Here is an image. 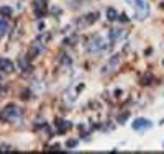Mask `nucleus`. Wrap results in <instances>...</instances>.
I'll return each instance as SVG.
<instances>
[{
	"label": "nucleus",
	"instance_id": "nucleus-1",
	"mask_svg": "<svg viewBox=\"0 0 164 154\" xmlns=\"http://www.w3.org/2000/svg\"><path fill=\"white\" fill-rule=\"evenodd\" d=\"M105 49H107V43H105V40H103L100 34L94 36L92 40H90L89 46H87V51H89L90 54H99V52H102Z\"/></svg>",
	"mask_w": 164,
	"mask_h": 154
},
{
	"label": "nucleus",
	"instance_id": "nucleus-2",
	"mask_svg": "<svg viewBox=\"0 0 164 154\" xmlns=\"http://www.w3.org/2000/svg\"><path fill=\"white\" fill-rule=\"evenodd\" d=\"M2 117L5 118V120L13 121V123H15V121H20V120H22L23 111H22V108H20V107H15V105H8V107L3 110Z\"/></svg>",
	"mask_w": 164,
	"mask_h": 154
},
{
	"label": "nucleus",
	"instance_id": "nucleus-3",
	"mask_svg": "<svg viewBox=\"0 0 164 154\" xmlns=\"http://www.w3.org/2000/svg\"><path fill=\"white\" fill-rule=\"evenodd\" d=\"M128 2H130V5H133L135 8L139 12L138 13V18L139 20H143L149 13V7H148V3H146L145 0H128Z\"/></svg>",
	"mask_w": 164,
	"mask_h": 154
},
{
	"label": "nucleus",
	"instance_id": "nucleus-4",
	"mask_svg": "<svg viewBox=\"0 0 164 154\" xmlns=\"http://www.w3.org/2000/svg\"><path fill=\"white\" fill-rule=\"evenodd\" d=\"M46 8H48V0H36L34 2V13L38 18H43L46 15Z\"/></svg>",
	"mask_w": 164,
	"mask_h": 154
},
{
	"label": "nucleus",
	"instance_id": "nucleus-5",
	"mask_svg": "<svg viewBox=\"0 0 164 154\" xmlns=\"http://www.w3.org/2000/svg\"><path fill=\"white\" fill-rule=\"evenodd\" d=\"M151 126H153V123L149 120H145V118H138V120H135L131 123V128L136 129V131H143V129H148Z\"/></svg>",
	"mask_w": 164,
	"mask_h": 154
},
{
	"label": "nucleus",
	"instance_id": "nucleus-6",
	"mask_svg": "<svg viewBox=\"0 0 164 154\" xmlns=\"http://www.w3.org/2000/svg\"><path fill=\"white\" fill-rule=\"evenodd\" d=\"M118 62H120V54H115L113 58L109 61V64L103 67V74H107V72H113L115 69L118 67Z\"/></svg>",
	"mask_w": 164,
	"mask_h": 154
},
{
	"label": "nucleus",
	"instance_id": "nucleus-7",
	"mask_svg": "<svg viewBox=\"0 0 164 154\" xmlns=\"http://www.w3.org/2000/svg\"><path fill=\"white\" fill-rule=\"evenodd\" d=\"M43 49H44V44L41 43V40L34 41V43L31 44V49H30V54L31 56H28V59H30V58H36L40 52H43Z\"/></svg>",
	"mask_w": 164,
	"mask_h": 154
},
{
	"label": "nucleus",
	"instance_id": "nucleus-8",
	"mask_svg": "<svg viewBox=\"0 0 164 154\" xmlns=\"http://www.w3.org/2000/svg\"><path fill=\"white\" fill-rule=\"evenodd\" d=\"M13 69H15V66H13V62L10 61V59L0 58V71L8 74V72H13Z\"/></svg>",
	"mask_w": 164,
	"mask_h": 154
},
{
	"label": "nucleus",
	"instance_id": "nucleus-9",
	"mask_svg": "<svg viewBox=\"0 0 164 154\" xmlns=\"http://www.w3.org/2000/svg\"><path fill=\"white\" fill-rule=\"evenodd\" d=\"M121 36H123V31L118 30V28H112L110 33H109V40H110V43H112V44L118 43V41L121 40Z\"/></svg>",
	"mask_w": 164,
	"mask_h": 154
},
{
	"label": "nucleus",
	"instance_id": "nucleus-10",
	"mask_svg": "<svg viewBox=\"0 0 164 154\" xmlns=\"http://www.w3.org/2000/svg\"><path fill=\"white\" fill-rule=\"evenodd\" d=\"M71 121H66V120H56V131L59 133V135H62V133H66L69 128H71Z\"/></svg>",
	"mask_w": 164,
	"mask_h": 154
},
{
	"label": "nucleus",
	"instance_id": "nucleus-11",
	"mask_svg": "<svg viewBox=\"0 0 164 154\" xmlns=\"http://www.w3.org/2000/svg\"><path fill=\"white\" fill-rule=\"evenodd\" d=\"M84 20H85V25H90V23L97 22V20H99V12H95V13H89V15H87Z\"/></svg>",
	"mask_w": 164,
	"mask_h": 154
},
{
	"label": "nucleus",
	"instance_id": "nucleus-12",
	"mask_svg": "<svg viewBox=\"0 0 164 154\" xmlns=\"http://www.w3.org/2000/svg\"><path fill=\"white\" fill-rule=\"evenodd\" d=\"M7 31H8V23H7L3 18H0V36L7 34Z\"/></svg>",
	"mask_w": 164,
	"mask_h": 154
},
{
	"label": "nucleus",
	"instance_id": "nucleus-13",
	"mask_svg": "<svg viewBox=\"0 0 164 154\" xmlns=\"http://www.w3.org/2000/svg\"><path fill=\"white\" fill-rule=\"evenodd\" d=\"M117 16H118V13H117V10H115V8H109V10H107V18H109L110 22H112V20H117Z\"/></svg>",
	"mask_w": 164,
	"mask_h": 154
},
{
	"label": "nucleus",
	"instance_id": "nucleus-14",
	"mask_svg": "<svg viewBox=\"0 0 164 154\" xmlns=\"http://www.w3.org/2000/svg\"><path fill=\"white\" fill-rule=\"evenodd\" d=\"M0 13H2L3 16H12L13 10L10 8V7H2V8H0Z\"/></svg>",
	"mask_w": 164,
	"mask_h": 154
},
{
	"label": "nucleus",
	"instance_id": "nucleus-15",
	"mask_svg": "<svg viewBox=\"0 0 164 154\" xmlns=\"http://www.w3.org/2000/svg\"><path fill=\"white\" fill-rule=\"evenodd\" d=\"M66 146H67V148H76V146H77V139H69V141L66 143Z\"/></svg>",
	"mask_w": 164,
	"mask_h": 154
},
{
	"label": "nucleus",
	"instance_id": "nucleus-16",
	"mask_svg": "<svg viewBox=\"0 0 164 154\" xmlns=\"http://www.w3.org/2000/svg\"><path fill=\"white\" fill-rule=\"evenodd\" d=\"M149 84H151V77H143L141 79V85H149Z\"/></svg>",
	"mask_w": 164,
	"mask_h": 154
},
{
	"label": "nucleus",
	"instance_id": "nucleus-17",
	"mask_svg": "<svg viewBox=\"0 0 164 154\" xmlns=\"http://www.w3.org/2000/svg\"><path fill=\"white\" fill-rule=\"evenodd\" d=\"M127 118H128V113H123V115H120V117H118V123H121V125H123Z\"/></svg>",
	"mask_w": 164,
	"mask_h": 154
},
{
	"label": "nucleus",
	"instance_id": "nucleus-18",
	"mask_svg": "<svg viewBox=\"0 0 164 154\" xmlns=\"http://www.w3.org/2000/svg\"><path fill=\"white\" fill-rule=\"evenodd\" d=\"M117 18H118V20H120V22H123V23H125V22H128V16H127V15H125V13H121V15H118V16H117Z\"/></svg>",
	"mask_w": 164,
	"mask_h": 154
},
{
	"label": "nucleus",
	"instance_id": "nucleus-19",
	"mask_svg": "<svg viewBox=\"0 0 164 154\" xmlns=\"http://www.w3.org/2000/svg\"><path fill=\"white\" fill-rule=\"evenodd\" d=\"M2 93H3V90H2V87H0V95H2Z\"/></svg>",
	"mask_w": 164,
	"mask_h": 154
},
{
	"label": "nucleus",
	"instance_id": "nucleus-20",
	"mask_svg": "<svg viewBox=\"0 0 164 154\" xmlns=\"http://www.w3.org/2000/svg\"><path fill=\"white\" fill-rule=\"evenodd\" d=\"M161 125H164V120H161Z\"/></svg>",
	"mask_w": 164,
	"mask_h": 154
},
{
	"label": "nucleus",
	"instance_id": "nucleus-21",
	"mask_svg": "<svg viewBox=\"0 0 164 154\" xmlns=\"http://www.w3.org/2000/svg\"><path fill=\"white\" fill-rule=\"evenodd\" d=\"M0 80H2V76H0Z\"/></svg>",
	"mask_w": 164,
	"mask_h": 154
},
{
	"label": "nucleus",
	"instance_id": "nucleus-22",
	"mask_svg": "<svg viewBox=\"0 0 164 154\" xmlns=\"http://www.w3.org/2000/svg\"><path fill=\"white\" fill-rule=\"evenodd\" d=\"M163 66H164V61H163Z\"/></svg>",
	"mask_w": 164,
	"mask_h": 154
}]
</instances>
